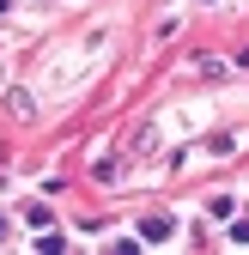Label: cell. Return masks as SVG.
I'll list each match as a JSON object with an SVG mask.
<instances>
[{"label":"cell","instance_id":"6da1fadb","mask_svg":"<svg viewBox=\"0 0 249 255\" xmlns=\"http://www.w3.org/2000/svg\"><path fill=\"white\" fill-rule=\"evenodd\" d=\"M170 231H176V225H170V219H164V213H152V219H146V225H140V237H146V243H164Z\"/></svg>","mask_w":249,"mask_h":255},{"label":"cell","instance_id":"7a4b0ae2","mask_svg":"<svg viewBox=\"0 0 249 255\" xmlns=\"http://www.w3.org/2000/svg\"><path fill=\"white\" fill-rule=\"evenodd\" d=\"M207 207H213V219H231V213H237V201H231V195H213Z\"/></svg>","mask_w":249,"mask_h":255},{"label":"cell","instance_id":"3957f363","mask_svg":"<svg viewBox=\"0 0 249 255\" xmlns=\"http://www.w3.org/2000/svg\"><path fill=\"white\" fill-rule=\"evenodd\" d=\"M231 243H249V219H231Z\"/></svg>","mask_w":249,"mask_h":255}]
</instances>
